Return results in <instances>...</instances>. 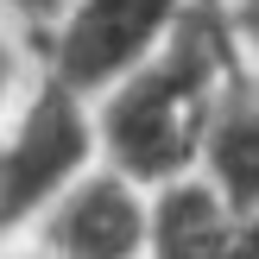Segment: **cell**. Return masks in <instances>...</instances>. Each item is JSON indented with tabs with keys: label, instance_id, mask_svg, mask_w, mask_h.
I'll list each match as a JSON object with an SVG mask.
<instances>
[{
	"label": "cell",
	"instance_id": "ba28073f",
	"mask_svg": "<svg viewBox=\"0 0 259 259\" xmlns=\"http://www.w3.org/2000/svg\"><path fill=\"white\" fill-rule=\"evenodd\" d=\"M209 7H215V19H222L228 45H234L240 70L259 76V0H209Z\"/></svg>",
	"mask_w": 259,
	"mask_h": 259
},
{
	"label": "cell",
	"instance_id": "8fae6325",
	"mask_svg": "<svg viewBox=\"0 0 259 259\" xmlns=\"http://www.w3.org/2000/svg\"><path fill=\"white\" fill-rule=\"evenodd\" d=\"M0 259H51L38 240H25V234H0Z\"/></svg>",
	"mask_w": 259,
	"mask_h": 259
},
{
	"label": "cell",
	"instance_id": "6da1fadb",
	"mask_svg": "<svg viewBox=\"0 0 259 259\" xmlns=\"http://www.w3.org/2000/svg\"><path fill=\"white\" fill-rule=\"evenodd\" d=\"M234 76H240V57L228 45L215 7L202 0V13L152 63H139L133 76H120L114 89L95 95L101 158L152 190L190 177L202 158V139H209V120H215Z\"/></svg>",
	"mask_w": 259,
	"mask_h": 259
},
{
	"label": "cell",
	"instance_id": "5b68a950",
	"mask_svg": "<svg viewBox=\"0 0 259 259\" xmlns=\"http://www.w3.org/2000/svg\"><path fill=\"white\" fill-rule=\"evenodd\" d=\"M196 177H209L240 215H259V76L240 70L209 120Z\"/></svg>",
	"mask_w": 259,
	"mask_h": 259
},
{
	"label": "cell",
	"instance_id": "8992f818",
	"mask_svg": "<svg viewBox=\"0 0 259 259\" xmlns=\"http://www.w3.org/2000/svg\"><path fill=\"white\" fill-rule=\"evenodd\" d=\"M240 228V209L209 177H177L152 196V259H228V240Z\"/></svg>",
	"mask_w": 259,
	"mask_h": 259
},
{
	"label": "cell",
	"instance_id": "7a4b0ae2",
	"mask_svg": "<svg viewBox=\"0 0 259 259\" xmlns=\"http://www.w3.org/2000/svg\"><path fill=\"white\" fill-rule=\"evenodd\" d=\"M95 164H101L95 101L57 76H38L19 114L0 126V234H25Z\"/></svg>",
	"mask_w": 259,
	"mask_h": 259
},
{
	"label": "cell",
	"instance_id": "3957f363",
	"mask_svg": "<svg viewBox=\"0 0 259 259\" xmlns=\"http://www.w3.org/2000/svg\"><path fill=\"white\" fill-rule=\"evenodd\" d=\"M196 13L202 0H76L57 19V32L38 45V57H45V76L95 101L101 89L152 63Z\"/></svg>",
	"mask_w": 259,
	"mask_h": 259
},
{
	"label": "cell",
	"instance_id": "277c9868",
	"mask_svg": "<svg viewBox=\"0 0 259 259\" xmlns=\"http://www.w3.org/2000/svg\"><path fill=\"white\" fill-rule=\"evenodd\" d=\"M152 184L101 158L25 228V240L51 259H152Z\"/></svg>",
	"mask_w": 259,
	"mask_h": 259
},
{
	"label": "cell",
	"instance_id": "30bf717a",
	"mask_svg": "<svg viewBox=\"0 0 259 259\" xmlns=\"http://www.w3.org/2000/svg\"><path fill=\"white\" fill-rule=\"evenodd\" d=\"M228 259H259V215H240L234 240H228Z\"/></svg>",
	"mask_w": 259,
	"mask_h": 259
},
{
	"label": "cell",
	"instance_id": "52a82bcc",
	"mask_svg": "<svg viewBox=\"0 0 259 259\" xmlns=\"http://www.w3.org/2000/svg\"><path fill=\"white\" fill-rule=\"evenodd\" d=\"M45 76V57H38V45L19 32V25L0 13V126L19 114V101L32 95V82Z\"/></svg>",
	"mask_w": 259,
	"mask_h": 259
},
{
	"label": "cell",
	"instance_id": "9c48e42d",
	"mask_svg": "<svg viewBox=\"0 0 259 259\" xmlns=\"http://www.w3.org/2000/svg\"><path fill=\"white\" fill-rule=\"evenodd\" d=\"M70 7H76V0H0V13H7V19L19 25V32L32 38V45H45V38L57 32V19H63Z\"/></svg>",
	"mask_w": 259,
	"mask_h": 259
}]
</instances>
